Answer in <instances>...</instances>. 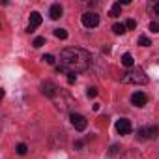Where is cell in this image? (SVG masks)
Returning a JSON list of instances; mask_svg holds the SVG:
<instances>
[{"instance_id": "1", "label": "cell", "mask_w": 159, "mask_h": 159, "mask_svg": "<svg viewBox=\"0 0 159 159\" xmlns=\"http://www.w3.org/2000/svg\"><path fill=\"white\" fill-rule=\"evenodd\" d=\"M92 64V56L88 51L79 49V47H67L60 52V66L56 71H66V73H79L88 69Z\"/></svg>"}, {"instance_id": "2", "label": "cell", "mask_w": 159, "mask_h": 159, "mask_svg": "<svg viewBox=\"0 0 159 159\" xmlns=\"http://www.w3.org/2000/svg\"><path fill=\"white\" fill-rule=\"evenodd\" d=\"M120 81H122V83H125V84H146V83H148V75L144 73V69H142V67L135 66V67L127 69V71L122 75Z\"/></svg>"}, {"instance_id": "3", "label": "cell", "mask_w": 159, "mask_h": 159, "mask_svg": "<svg viewBox=\"0 0 159 159\" xmlns=\"http://www.w3.org/2000/svg\"><path fill=\"white\" fill-rule=\"evenodd\" d=\"M81 23L84 28H96L99 25V15L96 11H86L83 17H81Z\"/></svg>"}, {"instance_id": "4", "label": "cell", "mask_w": 159, "mask_h": 159, "mask_svg": "<svg viewBox=\"0 0 159 159\" xmlns=\"http://www.w3.org/2000/svg\"><path fill=\"white\" fill-rule=\"evenodd\" d=\"M69 120H71V125H73L77 131H84L86 125H88V120H86L83 114H75V112H73V114L69 116Z\"/></svg>"}, {"instance_id": "5", "label": "cell", "mask_w": 159, "mask_h": 159, "mask_svg": "<svg viewBox=\"0 0 159 159\" xmlns=\"http://www.w3.org/2000/svg\"><path fill=\"white\" fill-rule=\"evenodd\" d=\"M131 122L127 120V118H120L118 122H116V131H118V135H129L131 133Z\"/></svg>"}, {"instance_id": "6", "label": "cell", "mask_w": 159, "mask_h": 159, "mask_svg": "<svg viewBox=\"0 0 159 159\" xmlns=\"http://www.w3.org/2000/svg\"><path fill=\"white\" fill-rule=\"evenodd\" d=\"M56 90H58V86H56L52 81H45V83L41 84V92H43V96H47V98H54V96H56Z\"/></svg>"}, {"instance_id": "7", "label": "cell", "mask_w": 159, "mask_h": 159, "mask_svg": "<svg viewBox=\"0 0 159 159\" xmlns=\"http://www.w3.org/2000/svg\"><path fill=\"white\" fill-rule=\"evenodd\" d=\"M41 25V15L38 13V11H32L30 13V21H28V30L26 32H34L38 26Z\"/></svg>"}, {"instance_id": "8", "label": "cell", "mask_w": 159, "mask_h": 159, "mask_svg": "<svg viewBox=\"0 0 159 159\" xmlns=\"http://www.w3.org/2000/svg\"><path fill=\"white\" fill-rule=\"evenodd\" d=\"M146 101H148V96H146L144 92H135V94L131 96V103H133L135 107H144Z\"/></svg>"}, {"instance_id": "9", "label": "cell", "mask_w": 159, "mask_h": 159, "mask_svg": "<svg viewBox=\"0 0 159 159\" xmlns=\"http://www.w3.org/2000/svg\"><path fill=\"white\" fill-rule=\"evenodd\" d=\"M62 13H64V8H62L60 4H52V6H51V10H49V15H51V19H52V21L60 19V17H62Z\"/></svg>"}, {"instance_id": "10", "label": "cell", "mask_w": 159, "mask_h": 159, "mask_svg": "<svg viewBox=\"0 0 159 159\" xmlns=\"http://www.w3.org/2000/svg\"><path fill=\"white\" fill-rule=\"evenodd\" d=\"M122 64H124L125 67H129V69H131V67H135V58H133L129 52H125V54L122 56Z\"/></svg>"}, {"instance_id": "11", "label": "cell", "mask_w": 159, "mask_h": 159, "mask_svg": "<svg viewBox=\"0 0 159 159\" xmlns=\"http://www.w3.org/2000/svg\"><path fill=\"white\" fill-rule=\"evenodd\" d=\"M109 15H111V17H120V15H122V6H120V2H114V4L111 6Z\"/></svg>"}, {"instance_id": "12", "label": "cell", "mask_w": 159, "mask_h": 159, "mask_svg": "<svg viewBox=\"0 0 159 159\" xmlns=\"http://www.w3.org/2000/svg\"><path fill=\"white\" fill-rule=\"evenodd\" d=\"M125 23H116L114 26H112V32L116 34V36H122V34H125Z\"/></svg>"}, {"instance_id": "13", "label": "cell", "mask_w": 159, "mask_h": 159, "mask_svg": "<svg viewBox=\"0 0 159 159\" xmlns=\"http://www.w3.org/2000/svg\"><path fill=\"white\" fill-rule=\"evenodd\" d=\"M157 135H159V127L157 125H148V139H157Z\"/></svg>"}, {"instance_id": "14", "label": "cell", "mask_w": 159, "mask_h": 159, "mask_svg": "<svg viewBox=\"0 0 159 159\" xmlns=\"http://www.w3.org/2000/svg\"><path fill=\"white\" fill-rule=\"evenodd\" d=\"M137 139L139 140H148V127H139L137 129Z\"/></svg>"}, {"instance_id": "15", "label": "cell", "mask_w": 159, "mask_h": 159, "mask_svg": "<svg viewBox=\"0 0 159 159\" xmlns=\"http://www.w3.org/2000/svg\"><path fill=\"white\" fill-rule=\"evenodd\" d=\"M54 36H56L58 39H67V30H64V28H56V30H54Z\"/></svg>"}, {"instance_id": "16", "label": "cell", "mask_w": 159, "mask_h": 159, "mask_svg": "<svg viewBox=\"0 0 159 159\" xmlns=\"http://www.w3.org/2000/svg\"><path fill=\"white\" fill-rule=\"evenodd\" d=\"M15 152H17L19 155H26V152H28V146H26L25 142H21V144H17V148H15Z\"/></svg>"}, {"instance_id": "17", "label": "cell", "mask_w": 159, "mask_h": 159, "mask_svg": "<svg viewBox=\"0 0 159 159\" xmlns=\"http://www.w3.org/2000/svg\"><path fill=\"white\" fill-rule=\"evenodd\" d=\"M139 45H140V47H150L152 41H150L148 36H140V38H139Z\"/></svg>"}, {"instance_id": "18", "label": "cell", "mask_w": 159, "mask_h": 159, "mask_svg": "<svg viewBox=\"0 0 159 159\" xmlns=\"http://www.w3.org/2000/svg\"><path fill=\"white\" fill-rule=\"evenodd\" d=\"M125 28H127V30H135V28H137V21H135V19H127V21H125Z\"/></svg>"}, {"instance_id": "19", "label": "cell", "mask_w": 159, "mask_h": 159, "mask_svg": "<svg viewBox=\"0 0 159 159\" xmlns=\"http://www.w3.org/2000/svg\"><path fill=\"white\" fill-rule=\"evenodd\" d=\"M148 30H150L152 34H157V32H159V25L153 21V23H150V25H148Z\"/></svg>"}, {"instance_id": "20", "label": "cell", "mask_w": 159, "mask_h": 159, "mask_svg": "<svg viewBox=\"0 0 159 159\" xmlns=\"http://www.w3.org/2000/svg\"><path fill=\"white\" fill-rule=\"evenodd\" d=\"M41 60H45V62H47L49 66H52V64H54V56H52V54H45V56H43Z\"/></svg>"}, {"instance_id": "21", "label": "cell", "mask_w": 159, "mask_h": 159, "mask_svg": "<svg viewBox=\"0 0 159 159\" xmlns=\"http://www.w3.org/2000/svg\"><path fill=\"white\" fill-rule=\"evenodd\" d=\"M77 81V75L75 73H67V84H75Z\"/></svg>"}, {"instance_id": "22", "label": "cell", "mask_w": 159, "mask_h": 159, "mask_svg": "<svg viewBox=\"0 0 159 159\" xmlns=\"http://www.w3.org/2000/svg\"><path fill=\"white\" fill-rule=\"evenodd\" d=\"M41 45H45V38H36L34 39V47H41Z\"/></svg>"}, {"instance_id": "23", "label": "cell", "mask_w": 159, "mask_h": 159, "mask_svg": "<svg viewBox=\"0 0 159 159\" xmlns=\"http://www.w3.org/2000/svg\"><path fill=\"white\" fill-rule=\"evenodd\" d=\"M96 96H98V88H94V86L88 88V98H96Z\"/></svg>"}, {"instance_id": "24", "label": "cell", "mask_w": 159, "mask_h": 159, "mask_svg": "<svg viewBox=\"0 0 159 159\" xmlns=\"http://www.w3.org/2000/svg\"><path fill=\"white\" fill-rule=\"evenodd\" d=\"M120 150H122V148H120L118 144H114V146L111 148V155H116V153H120Z\"/></svg>"}, {"instance_id": "25", "label": "cell", "mask_w": 159, "mask_h": 159, "mask_svg": "<svg viewBox=\"0 0 159 159\" xmlns=\"http://www.w3.org/2000/svg\"><path fill=\"white\" fill-rule=\"evenodd\" d=\"M152 8H153V13H155V17H159V2H153V4H152Z\"/></svg>"}, {"instance_id": "26", "label": "cell", "mask_w": 159, "mask_h": 159, "mask_svg": "<svg viewBox=\"0 0 159 159\" xmlns=\"http://www.w3.org/2000/svg\"><path fill=\"white\" fill-rule=\"evenodd\" d=\"M83 146H84L83 140H77V142H75V150H83Z\"/></svg>"}]
</instances>
